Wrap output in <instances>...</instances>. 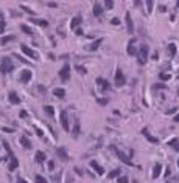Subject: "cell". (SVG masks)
<instances>
[{
	"mask_svg": "<svg viewBox=\"0 0 179 183\" xmlns=\"http://www.w3.org/2000/svg\"><path fill=\"white\" fill-rule=\"evenodd\" d=\"M137 61L140 65H145L146 61H148V47L146 45H142L140 50L137 51Z\"/></svg>",
	"mask_w": 179,
	"mask_h": 183,
	"instance_id": "obj_1",
	"label": "cell"
},
{
	"mask_svg": "<svg viewBox=\"0 0 179 183\" xmlns=\"http://www.w3.org/2000/svg\"><path fill=\"white\" fill-rule=\"evenodd\" d=\"M14 70V65H13V62L10 57H3L2 62H0V71L2 73H11V71Z\"/></svg>",
	"mask_w": 179,
	"mask_h": 183,
	"instance_id": "obj_2",
	"label": "cell"
},
{
	"mask_svg": "<svg viewBox=\"0 0 179 183\" xmlns=\"http://www.w3.org/2000/svg\"><path fill=\"white\" fill-rule=\"evenodd\" d=\"M59 121H61L62 129H64L65 132H69L70 127H69V118H67V112H65V110H62V112L59 113Z\"/></svg>",
	"mask_w": 179,
	"mask_h": 183,
	"instance_id": "obj_3",
	"label": "cell"
},
{
	"mask_svg": "<svg viewBox=\"0 0 179 183\" xmlns=\"http://www.w3.org/2000/svg\"><path fill=\"white\" fill-rule=\"evenodd\" d=\"M125 82H126V79H125L123 71L120 70V68H117V71H115V86H117V87H122Z\"/></svg>",
	"mask_w": 179,
	"mask_h": 183,
	"instance_id": "obj_4",
	"label": "cell"
},
{
	"mask_svg": "<svg viewBox=\"0 0 179 183\" xmlns=\"http://www.w3.org/2000/svg\"><path fill=\"white\" fill-rule=\"evenodd\" d=\"M59 76H61L62 81H69L70 79V65L69 64H64V67H62L61 71H59Z\"/></svg>",
	"mask_w": 179,
	"mask_h": 183,
	"instance_id": "obj_5",
	"label": "cell"
},
{
	"mask_svg": "<svg viewBox=\"0 0 179 183\" xmlns=\"http://www.w3.org/2000/svg\"><path fill=\"white\" fill-rule=\"evenodd\" d=\"M20 48H22V51H24V55H26L28 57H31V59H38V57H39L38 53H36L34 50H31L30 47H26V45H20Z\"/></svg>",
	"mask_w": 179,
	"mask_h": 183,
	"instance_id": "obj_6",
	"label": "cell"
},
{
	"mask_svg": "<svg viewBox=\"0 0 179 183\" xmlns=\"http://www.w3.org/2000/svg\"><path fill=\"white\" fill-rule=\"evenodd\" d=\"M112 151H114V152L118 155V158L122 160L123 163H126V164H129V166H132V162H131V160H129V158H128L126 155H125V154H123V152H122V151H120V149H117V148H115V146H112Z\"/></svg>",
	"mask_w": 179,
	"mask_h": 183,
	"instance_id": "obj_7",
	"label": "cell"
},
{
	"mask_svg": "<svg viewBox=\"0 0 179 183\" xmlns=\"http://www.w3.org/2000/svg\"><path fill=\"white\" fill-rule=\"evenodd\" d=\"M125 20H126L128 33H134V23H132V19H131V14H129V12H126V16H125Z\"/></svg>",
	"mask_w": 179,
	"mask_h": 183,
	"instance_id": "obj_8",
	"label": "cell"
},
{
	"mask_svg": "<svg viewBox=\"0 0 179 183\" xmlns=\"http://www.w3.org/2000/svg\"><path fill=\"white\" fill-rule=\"evenodd\" d=\"M134 44H136V39H131L128 44V55L129 56H136L137 55V50H136V47H134Z\"/></svg>",
	"mask_w": 179,
	"mask_h": 183,
	"instance_id": "obj_9",
	"label": "cell"
},
{
	"mask_svg": "<svg viewBox=\"0 0 179 183\" xmlns=\"http://www.w3.org/2000/svg\"><path fill=\"white\" fill-rule=\"evenodd\" d=\"M97 84L103 88V90H109L111 88V84L107 82L106 79H103V78H97Z\"/></svg>",
	"mask_w": 179,
	"mask_h": 183,
	"instance_id": "obj_10",
	"label": "cell"
},
{
	"mask_svg": "<svg viewBox=\"0 0 179 183\" xmlns=\"http://www.w3.org/2000/svg\"><path fill=\"white\" fill-rule=\"evenodd\" d=\"M91 166H92L93 169H95V172L98 174V175H103V174H104V169H103V168L100 166V164H98V163L95 162V160H92V162H91Z\"/></svg>",
	"mask_w": 179,
	"mask_h": 183,
	"instance_id": "obj_11",
	"label": "cell"
},
{
	"mask_svg": "<svg viewBox=\"0 0 179 183\" xmlns=\"http://www.w3.org/2000/svg\"><path fill=\"white\" fill-rule=\"evenodd\" d=\"M30 79H31V71L30 70H25L24 73H22V76H20V81L26 84V82H30Z\"/></svg>",
	"mask_w": 179,
	"mask_h": 183,
	"instance_id": "obj_12",
	"label": "cell"
},
{
	"mask_svg": "<svg viewBox=\"0 0 179 183\" xmlns=\"http://www.w3.org/2000/svg\"><path fill=\"white\" fill-rule=\"evenodd\" d=\"M160 171H162V164H160V163H156L154 164V169H153V178H157L160 175Z\"/></svg>",
	"mask_w": 179,
	"mask_h": 183,
	"instance_id": "obj_13",
	"label": "cell"
},
{
	"mask_svg": "<svg viewBox=\"0 0 179 183\" xmlns=\"http://www.w3.org/2000/svg\"><path fill=\"white\" fill-rule=\"evenodd\" d=\"M101 42H103V39H97V41H93V42H92V44H91V45H89L87 48H89L91 51H95L97 48L101 45Z\"/></svg>",
	"mask_w": 179,
	"mask_h": 183,
	"instance_id": "obj_14",
	"label": "cell"
},
{
	"mask_svg": "<svg viewBox=\"0 0 179 183\" xmlns=\"http://www.w3.org/2000/svg\"><path fill=\"white\" fill-rule=\"evenodd\" d=\"M8 98H10L11 104H19V102H20V98L17 96V93H16V92H11V93H10V96H8Z\"/></svg>",
	"mask_w": 179,
	"mask_h": 183,
	"instance_id": "obj_15",
	"label": "cell"
},
{
	"mask_svg": "<svg viewBox=\"0 0 179 183\" xmlns=\"http://www.w3.org/2000/svg\"><path fill=\"white\" fill-rule=\"evenodd\" d=\"M79 23H81V16L73 17V19H72V22H70V28H72V30H75Z\"/></svg>",
	"mask_w": 179,
	"mask_h": 183,
	"instance_id": "obj_16",
	"label": "cell"
},
{
	"mask_svg": "<svg viewBox=\"0 0 179 183\" xmlns=\"http://www.w3.org/2000/svg\"><path fill=\"white\" fill-rule=\"evenodd\" d=\"M101 12H103V8H101V5L100 3H95V5H93V16L95 17H100L101 16Z\"/></svg>",
	"mask_w": 179,
	"mask_h": 183,
	"instance_id": "obj_17",
	"label": "cell"
},
{
	"mask_svg": "<svg viewBox=\"0 0 179 183\" xmlns=\"http://www.w3.org/2000/svg\"><path fill=\"white\" fill-rule=\"evenodd\" d=\"M142 133H143V135H145L146 138H148V141L154 143V144H157V143H159V140H157V138H156V137H151L150 133H148V131H146V129H143V131H142Z\"/></svg>",
	"mask_w": 179,
	"mask_h": 183,
	"instance_id": "obj_18",
	"label": "cell"
},
{
	"mask_svg": "<svg viewBox=\"0 0 179 183\" xmlns=\"http://www.w3.org/2000/svg\"><path fill=\"white\" fill-rule=\"evenodd\" d=\"M20 143H22V146H24L25 149H31V143H30V140H28V137H22L20 138Z\"/></svg>",
	"mask_w": 179,
	"mask_h": 183,
	"instance_id": "obj_19",
	"label": "cell"
},
{
	"mask_svg": "<svg viewBox=\"0 0 179 183\" xmlns=\"http://www.w3.org/2000/svg\"><path fill=\"white\" fill-rule=\"evenodd\" d=\"M53 95H55L56 98H64L65 96V90L64 88H55V90H53Z\"/></svg>",
	"mask_w": 179,
	"mask_h": 183,
	"instance_id": "obj_20",
	"label": "cell"
},
{
	"mask_svg": "<svg viewBox=\"0 0 179 183\" xmlns=\"http://www.w3.org/2000/svg\"><path fill=\"white\" fill-rule=\"evenodd\" d=\"M17 166H19V162H17V158L14 157V158H11V163H10V171H16L17 169Z\"/></svg>",
	"mask_w": 179,
	"mask_h": 183,
	"instance_id": "obj_21",
	"label": "cell"
},
{
	"mask_svg": "<svg viewBox=\"0 0 179 183\" xmlns=\"http://www.w3.org/2000/svg\"><path fill=\"white\" fill-rule=\"evenodd\" d=\"M58 155H59V157L62 158V160H69V157H67V152H65V149L64 148H58Z\"/></svg>",
	"mask_w": 179,
	"mask_h": 183,
	"instance_id": "obj_22",
	"label": "cell"
},
{
	"mask_svg": "<svg viewBox=\"0 0 179 183\" xmlns=\"http://www.w3.org/2000/svg\"><path fill=\"white\" fill-rule=\"evenodd\" d=\"M31 22L39 26H48V22L47 20H42V19H31Z\"/></svg>",
	"mask_w": 179,
	"mask_h": 183,
	"instance_id": "obj_23",
	"label": "cell"
},
{
	"mask_svg": "<svg viewBox=\"0 0 179 183\" xmlns=\"http://www.w3.org/2000/svg\"><path fill=\"white\" fill-rule=\"evenodd\" d=\"M44 160H45V154H44L42 151H38V152H36V162L42 163Z\"/></svg>",
	"mask_w": 179,
	"mask_h": 183,
	"instance_id": "obj_24",
	"label": "cell"
},
{
	"mask_svg": "<svg viewBox=\"0 0 179 183\" xmlns=\"http://www.w3.org/2000/svg\"><path fill=\"white\" fill-rule=\"evenodd\" d=\"M3 148L6 149V152H8V155H10V158H14V154H13V151H11V148H10V144H8L6 141H3Z\"/></svg>",
	"mask_w": 179,
	"mask_h": 183,
	"instance_id": "obj_25",
	"label": "cell"
},
{
	"mask_svg": "<svg viewBox=\"0 0 179 183\" xmlns=\"http://www.w3.org/2000/svg\"><path fill=\"white\" fill-rule=\"evenodd\" d=\"M20 30H22V31H24V33H26V34H30V36H31V34H33V30H31V28H30V26H28V25H24V23H22V25H20Z\"/></svg>",
	"mask_w": 179,
	"mask_h": 183,
	"instance_id": "obj_26",
	"label": "cell"
},
{
	"mask_svg": "<svg viewBox=\"0 0 179 183\" xmlns=\"http://www.w3.org/2000/svg\"><path fill=\"white\" fill-rule=\"evenodd\" d=\"M34 182L36 183H47V178L42 177V175H39V174H36V175H34Z\"/></svg>",
	"mask_w": 179,
	"mask_h": 183,
	"instance_id": "obj_27",
	"label": "cell"
},
{
	"mask_svg": "<svg viewBox=\"0 0 179 183\" xmlns=\"http://www.w3.org/2000/svg\"><path fill=\"white\" fill-rule=\"evenodd\" d=\"M168 53L171 56L176 55V45H174V44H170V45H168Z\"/></svg>",
	"mask_w": 179,
	"mask_h": 183,
	"instance_id": "obj_28",
	"label": "cell"
},
{
	"mask_svg": "<svg viewBox=\"0 0 179 183\" xmlns=\"http://www.w3.org/2000/svg\"><path fill=\"white\" fill-rule=\"evenodd\" d=\"M13 39H14V36H5V37L2 39V45H6L8 42H11Z\"/></svg>",
	"mask_w": 179,
	"mask_h": 183,
	"instance_id": "obj_29",
	"label": "cell"
},
{
	"mask_svg": "<svg viewBox=\"0 0 179 183\" xmlns=\"http://www.w3.org/2000/svg\"><path fill=\"white\" fill-rule=\"evenodd\" d=\"M118 175H120V169H114L112 172H109V175H107V177H109V178H114V177H118Z\"/></svg>",
	"mask_w": 179,
	"mask_h": 183,
	"instance_id": "obj_30",
	"label": "cell"
},
{
	"mask_svg": "<svg viewBox=\"0 0 179 183\" xmlns=\"http://www.w3.org/2000/svg\"><path fill=\"white\" fill-rule=\"evenodd\" d=\"M168 144L171 146V148H174L176 151H179V143H178V140H171V141L168 143Z\"/></svg>",
	"mask_w": 179,
	"mask_h": 183,
	"instance_id": "obj_31",
	"label": "cell"
},
{
	"mask_svg": "<svg viewBox=\"0 0 179 183\" xmlns=\"http://www.w3.org/2000/svg\"><path fill=\"white\" fill-rule=\"evenodd\" d=\"M104 6L107 8V10H112V6H114V2H112V0H106V2H104Z\"/></svg>",
	"mask_w": 179,
	"mask_h": 183,
	"instance_id": "obj_32",
	"label": "cell"
},
{
	"mask_svg": "<svg viewBox=\"0 0 179 183\" xmlns=\"http://www.w3.org/2000/svg\"><path fill=\"white\" fill-rule=\"evenodd\" d=\"M159 76H160V79H162V81H168V79H170V78H171V76H170V75H168V73H160V75H159Z\"/></svg>",
	"mask_w": 179,
	"mask_h": 183,
	"instance_id": "obj_33",
	"label": "cell"
},
{
	"mask_svg": "<svg viewBox=\"0 0 179 183\" xmlns=\"http://www.w3.org/2000/svg\"><path fill=\"white\" fill-rule=\"evenodd\" d=\"M53 112H55V110H53V107H52V106H45V113H48V115L52 117Z\"/></svg>",
	"mask_w": 179,
	"mask_h": 183,
	"instance_id": "obj_34",
	"label": "cell"
},
{
	"mask_svg": "<svg viewBox=\"0 0 179 183\" xmlns=\"http://www.w3.org/2000/svg\"><path fill=\"white\" fill-rule=\"evenodd\" d=\"M20 8H22V10H24L25 12H28V14H34V11L31 10V8H28V6H24V5H22Z\"/></svg>",
	"mask_w": 179,
	"mask_h": 183,
	"instance_id": "obj_35",
	"label": "cell"
},
{
	"mask_svg": "<svg viewBox=\"0 0 179 183\" xmlns=\"http://www.w3.org/2000/svg\"><path fill=\"white\" fill-rule=\"evenodd\" d=\"M5 26H6V23L3 20H0V34L3 33V31H5Z\"/></svg>",
	"mask_w": 179,
	"mask_h": 183,
	"instance_id": "obj_36",
	"label": "cell"
},
{
	"mask_svg": "<svg viewBox=\"0 0 179 183\" xmlns=\"http://www.w3.org/2000/svg\"><path fill=\"white\" fill-rule=\"evenodd\" d=\"M118 183H128V177H118Z\"/></svg>",
	"mask_w": 179,
	"mask_h": 183,
	"instance_id": "obj_37",
	"label": "cell"
},
{
	"mask_svg": "<svg viewBox=\"0 0 179 183\" xmlns=\"http://www.w3.org/2000/svg\"><path fill=\"white\" fill-rule=\"evenodd\" d=\"M146 5H148V12H151V10H153V0H148Z\"/></svg>",
	"mask_w": 179,
	"mask_h": 183,
	"instance_id": "obj_38",
	"label": "cell"
},
{
	"mask_svg": "<svg viewBox=\"0 0 179 183\" xmlns=\"http://www.w3.org/2000/svg\"><path fill=\"white\" fill-rule=\"evenodd\" d=\"M77 70H78L81 75H84V73H86V68H84V67H77Z\"/></svg>",
	"mask_w": 179,
	"mask_h": 183,
	"instance_id": "obj_39",
	"label": "cell"
},
{
	"mask_svg": "<svg viewBox=\"0 0 179 183\" xmlns=\"http://www.w3.org/2000/svg\"><path fill=\"white\" fill-rule=\"evenodd\" d=\"M111 23H112V25H118V23H120V20L117 19V17H114V19L111 20Z\"/></svg>",
	"mask_w": 179,
	"mask_h": 183,
	"instance_id": "obj_40",
	"label": "cell"
},
{
	"mask_svg": "<svg viewBox=\"0 0 179 183\" xmlns=\"http://www.w3.org/2000/svg\"><path fill=\"white\" fill-rule=\"evenodd\" d=\"M14 57H17V59H19V61H22V62H25V64H28V61H25L24 57H22V56H19V55H14Z\"/></svg>",
	"mask_w": 179,
	"mask_h": 183,
	"instance_id": "obj_41",
	"label": "cell"
},
{
	"mask_svg": "<svg viewBox=\"0 0 179 183\" xmlns=\"http://www.w3.org/2000/svg\"><path fill=\"white\" fill-rule=\"evenodd\" d=\"M98 102H100L101 106H106V104H107V102H109V101H107L106 98H104V99H98Z\"/></svg>",
	"mask_w": 179,
	"mask_h": 183,
	"instance_id": "obj_42",
	"label": "cell"
},
{
	"mask_svg": "<svg viewBox=\"0 0 179 183\" xmlns=\"http://www.w3.org/2000/svg\"><path fill=\"white\" fill-rule=\"evenodd\" d=\"M78 131H79V126H78V123L75 124V131H73V135H78Z\"/></svg>",
	"mask_w": 179,
	"mask_h": 183,
	"instance_id": "obj_43",
	"label": "cell"
},
{
	"mask_svg": "<svg viewBox=\"0 0 179 183\" xmlns=\"http://www.w3.org/2000/svg\"><path fill=\"white\" fill-rule=\"evenodd\" d=\"M48 6H50V8H56L58 3H56V2H48Z\"/></svg>",
	"mask_w": 179,
	"mask_h": 183,
	"instance_id": "obj_44",
	"label": "cell"
},
{
	"mask_svg": "<svg viewBox=\"0 0 179 183\" xmlns=\"http://www.w3.org/2000/svg\"><path fill=\"white\" fill-rule=\"evenodd\" d=\"M19 117H20V118H25V117H26V112H25V110H20Z\"/></svg>",
	"mask_w": 179,
	"mask_h": 183,
	"instance_id": "obj_45",
	"label": "cell"
},
{
	"mask_svg": "<svg viewBox=\"0 0 179 183\" xmlns=\"http://www.w3.org/2000/svg\"><path fill=\"white\" fill-rule=\"evenodd\" d=\"M2 131H3V132H8V133H11V132H13V129H10V127H3Z\"/></svg>",
	"mask_w": 179,
	"mask_h": 183,
	"instance_id": "obj_46",
	"label": "cell"
},
{
	"mask_svg": "<svg viewBox=\"0 0 179 183\" xmlns=\"http://www.w3.org/2000/svg\"><path fill=\"white\" fill-rule=\"evenodd\" d=\"M53 168H55V163H53V162H48V169H50V171H52Z\"/></svg>",
	"mask_w": 179,
	"mask_h": 183,
	"instance_id": "obj_47",
	"label": "cell"
},
{
	"mask_svg": "<svg viewBox=\"0 0 179 183\" xmlns=\"http://www.w3.org/2000/svg\"><path fill=\"white\" fill-rule=\"evenodd\" d=\"M154 88H165V86H164V84H156Z\"/></svg>",
	"mask_w": 179,
	"mask_h": 183,
	"instance_id": "obj_48",
	"label": "cell"
},
{
	"mask_svg": "<svg viewBox=\"0 0 179 183\" xmlns=\"http://www.w3.org/2000/svg\"><path fill=\"white\" fill-rule=\"evenodd\" d=\"M159 10H160V12H165V11H167V6H165V5H162V6L159 8Z\"/></svg>",
	"mask_w": 179,
	"mask_h": 183,
	"instance_id": "obj_49",
	"label": "cell"
},
{
	"mask_svg": "<svg viewBox=\"0 0 179 183\" xmlns=\"http://www.w3.org/2000/svg\"><path fill=\"white\" fill-rule=\"evenodd\" d=\"M173 121H174V123H179V113H178V115H174Z\"/></svg>",
	"mask_w": 179,
	"mask_h": 183,
	"instance_id": "obj_50",
	"label": "cell"
},
{
	"mask_svg": "<svg viewBox=\"0 0 179 183\" xmlns=\"http://www.w3.org/2000/svg\"><path fill=\"white\" fill-rule=\"evenodd\" d=\"M36 133H38V137H42V131H41V129H36Z\"/></svg>",
	"mask_w": 179,
	"mask_h": 183,
	"instance_id": "obj_51",
	"label": "cell"
},
{
	"mask_svg": "<svg viewBox=\"0 0 179 183\" xmlns=\"http://www.w3.org/2000/svg\"><path fill=\"white\" fill-rule=\"evenodd\" d=\"M173 112H176V109H174V107H173V109H168L167 110V113H173Z\"/></svg>",
	"mask_w": 179,
	"mask_h": 183,
	"instance_id": "obj_52",
	"label": "cell"
},
{
	"mask_svg": "<svg viewBox=\"0 0 179 183\" xmlns=\"http://www.w3.org/2000/svg\"><path fill=\"white\" fill-rule=\"evenodd\" d=\"M17 183H26V182L24 180V178H19V180H17Z\"/></svg>",
	"mask_w": 179,
	"mask_h": 183,
	"instance_id": "obj_53",
	"label": "cell"
},
{
	"mask_svg": "<svg viewBox=\"0 0 179 183\" xmlns=\"http://www.w3.org/2000/svg\"><path fill=\"white\" fill-rule=\"evenodd\" d=\"M176 6H178V8H179V2H176Z\"/></svg>",
	"mask_w": 179,
	"mask_h": 183,
	"instance_id": "obj_54",
	"label": "cell"
},
{
	"mask_svg": "<svg viewBox=\"0 0 179 183\" xmlns=\"http://www.w3.org/2000/svg\"><path fill=\"white\" fill-rule=\"evenodd\" d=\"M178 166H179V160H178Z\"/></svg>",
	"mask_w": 179,
	"mask_h": 183,
	"instance_id": "obj_55",
	"label": "cell"
},
{
	"mask_svg": "<svg viewBox=\"0 0 179 183\" xmlns=\"http://www.w3.org/2000/svg\"><path fill=\"white\" fill-rule=\"evenodd\" d=\"M168 183H171V182H168Z\"/></svg>",
	"mask_w": 179,
	"mask_h": 183,
	"instance_id": "obj_56",
	"label": "cell"
},
{
	"mask_svg": "<svg viewBox=\"0 0 179 183\" xmlns=\"http://www.w3.org/2000/svg\"><path fill=\"white\" fill-rule=\"evenodd\" d=\"M0 162H2V160H0Z\"/></svg>",
	"mask_w": 179,
	"mask_h": 183,
	"instance_id": "obj_57",
	"label": "cell"
}]
</instances>
